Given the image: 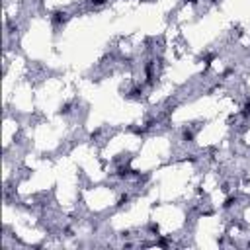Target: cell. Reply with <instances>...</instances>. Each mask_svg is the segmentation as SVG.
<instances>
[{
    "mask_svg": "<svg viewBox=\"0 0 250 250\" xmlns=\"http://www.w3.org/2000/svg\"><path fill=\"white\" fill-rule=\"evenodd\" d=\"M51 20H53V24L59 26V24H65L66 20H69V14H66V12H55V14L51 16Z\"/></svg>",
    "mask_w": 250,
    "mask_h": 250,
    "instance_id": "1",
    "label": "cell"
},
{
    "mask_svg": "<svg viewBox=\"0 0 250 250\" xmlns=\"http://www.w3.org/2000/svg\"><path fill=\"white\" fill-rule=\"evenodd\" d=\"M242 115H244V117H248V115H250V100H248L246 104H244V110H242Z\"/></svg>",
    "mask_w": 250,
    "mask_h": 250,
    "instance_id": "2",
    "label": "cell"
},
{
    "mask_svg": "<svg viewBox=\"0 0 250 250\" xmlns=\"http://www.w3.org/2000/svg\"><path fill=\"white\" fill-rule=\"evenodd\" d=\"M235 201H236L235 197H227V201H225V207H231V205H232V203H235Z\"/></svg>",
    "mask_w": 250,
    "mask_h": 250,
    "instance_id": "3",
    "label": "cell"
},
{
    "mask_svg": "<svg viewBox=\"0 0 250 250\" xmlns=\"http://www.w3.org/2000/svg\"><path fill=\"white\" fill-rule=\"evenodd\" d=\"M107 0H92V6H102V4H106Z\"/></svg>",
    "mask_w": 250,
    "mask_h": 250,
    "instance_id": "4",
    "label": "cell"
},
{
    "mask_svg": "<svg viewBox=\"0 0 250 250\" xmlns=\"http://www.w3.org/2000/svg\"><path fill=\"white\" fill-rule=\"evenodd\" d=\"M184 139H186V141H191V139H194V133L186 131V133H184Z\"/></svg>",
    "mask_w": 250,
    "mask_h": 250,
    "instance_id": "5",
    "label": "cell"
}]
</instances>
